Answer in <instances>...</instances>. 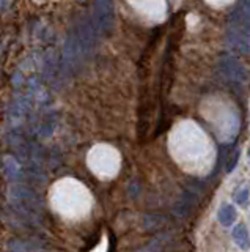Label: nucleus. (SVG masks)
<instances>
[{"mask_svg":"<svg viewBox=\"0 0 250 252\" xmlns=\"http://www.w3.org/2000/svg\"><path fill=\"white\" fill-rule=\"evenodd\" d=\"M8 192L11 197V205L21 206V208H25L36 214H41L44 208V202H43V197L38 194L33 188L18 183V184H13Z\"/></svg>","mask_w":250,"mask_h":252,"instance_id":"obj_1","label":"nucleus"},{"mask_svg":"<svg viewBox=\"0 0 250 252\" xmlns=\"http://www.w3.org/2000/svg\"><path fill=\"white\" fill-rule=\"evenodd\" d=\"M6 249L10 252H48L46 248H43V244L21 240V238H13L6 243Z\"/></svg>","mask_w":250,"mask_h":252,"instance_id":"obj_2","label":"nucleus"},{"mask_svg":"<svg viewBox=\"0 0 250 252\" xmlns=\"http://www.w3.org/2000/svg\"><path fill=\"white\" fill-rule=\"evenodd\" d=\"M170 240H172L170 233H167V232L165 233H157L150 243H147L145 246L137 249L135 252H162L167 244L170 243Z\"/></svg>","mask_w":250,"mask_h":252,"instance_id":"obj_3","label":"nucleus"},{"mask_svg":"<svg viewBox=\"0 0 250 252\" xmlns=\"http://www.w3.org/2000/svg\"><path fill=\"white\" fill-rule=\"evenodd\" d=\"M195 192L192 191H186L183 197L179 199V202L175 205V214H178V216L181 218H184L187 216L189 213H191V210L194 208V205H195Z\"/></svg>","mask_w":250,"mask_h":252,"instance_id":"obj_4","label":"nucleus"},{"mask_svg":"<svg viewBox=\"0 0 250 252\" xmlns=\"http://www.w3.org/2000/svg\"><path fill=\"white\" fill-rule=\"evenodd\" d=\"M2 169H3L5 176L10 181H13V183L21 181V178H22V170H21V166L13 158H8V156L3 158Z\"/></svg>","mask_w":250,"mask_h":252,"instance_id":"obj_5","label":"nucleus"},{"mask_svg":"<svg viewBox=\"0 0 250 252\" xmlns=\"http://www.w3.org/2000/svg\"><path fill=\"white\" fill-rule=\"evenodd\" d=\"M167 219L162 214H147L143 218V228L148 232H159L167 226Z\"/></svg>","mask_w":250,"mask_h":252,"instance_id":"obj_6","label":"nucleus"},{"mask_svg":"<svg viewBox=\"0 0 250 252\" xmlns=\"http://www.w3.org/2000/svg\"><path fill=\"white\" fill-rule=\"evenodd\" d=\"M231 235H233L234 243H236L241 249H249V246H250V233H249V228H247L246 224L239 222V224L233 228Z\"/></svg>","mask_w":250,"mask_h":252,"instance_id":"obj_7","label":"nucleus"},{"mask_svg":"<svg viewBox=\"0 0 250 252\" xmlns=\"http://www.w3.org/2000/svg\"><path fill=\"white\" fill-rule=\"evenodd\" d=\"M238 218V213H236V208H234L233 205L230 203H224L221 208H219V213H217V219L219 222L224 226V227H230L234 221Z\"/></svg>","mask_w":250,"mask_h":252,"instance_id":"obj_8","label":"nucleus"},{"mask_svg":"<svg viewBox=\"0 0 250 252\" xmlns=\"http://www.w3.org/2000/svg\"><path fill=\"white\" fill-rule=\"evenodd\" d=\"M234 202H236L238 205H247L249 202V197H250V191L247 186H241V188H236V191H234Z\"/></svg>","mask_w":250,"mask_h":252,"instance_id":"obj_9","label":"nucleus"}]
</instances>
